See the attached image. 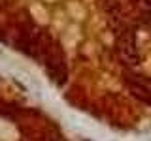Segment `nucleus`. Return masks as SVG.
I'll use <instances>...</instances> for the list:
<instances>
[{"instance_id": "obj_1", "label": "nucleus", "mask_w": 151, "mask_h": 141, "mask_svg": "<svg viewBox=\"0 0 151 141\" xmlns=\"http://www.w3.org/2000/svg\"><path fill=\"white\" fill-rule=\"evenodd\" d=\"M119 55L127 64H138V49H136V40L132 32H127L119 40Z\"/></svg>"}]
</instances>
